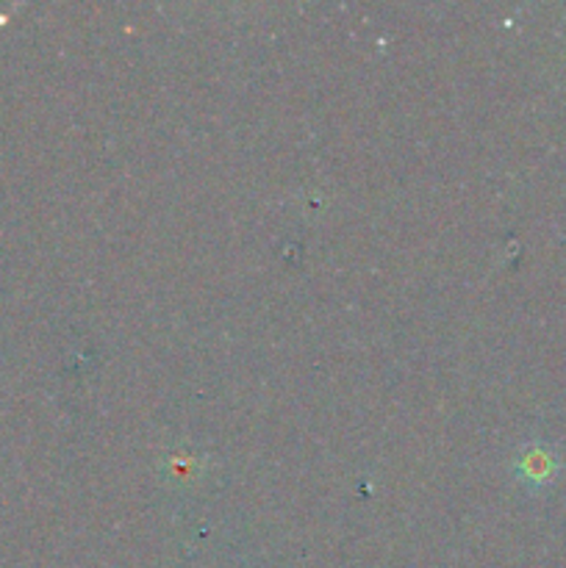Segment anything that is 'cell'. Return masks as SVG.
<instances>
[{
    "label": "cell",
    "instance_id": "obj_1",
    "mask_svg": "<svg viewBox=\"0 0 566 568\" xmlns=\"http://www.w3.org/2000/svg\"><path fill=\"white\" fill-rule=\"evenodd\" d=\"M516 475H519L525 483L542 486V483H547L549 477L555 475V460L549 458L544 449L533 447V449H527L519 460H516Z\"/></svg>",
    "mask_w": 566,
    "mask_h": 568
}]
</instances>
